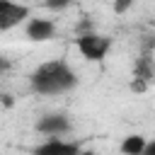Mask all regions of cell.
Here are the masks:
<instances>
[{
	"label": "cell",
	"mask_w": 155,
	"mask_h": 155,
	"mask_svg": "<svg viewBox=\"0 0 155 155\" xmlns=\"http://www.w3.org/2000/svg\"><path fill=\"white\" fill-rule=\"evenodd\" d=\"M70 5H73V0H44V7H46V10H53V12L65 10V7H70Z\"/></svg>",
	"instance_id": "obj_8"
},
{
	"label": "cell",
	"mask_w": 155,
	"mask_h": 155,
	"mask_svg": "<svg viewBox=\"0 0 155 155\" xmlns=\"http://www.w3.org/2000/svg\"><path fill=\"white\" fill-rule=\"evenodd\" d=\"M29 7L15 0H0V31H10L19 24H27Z\"/></svg>",
	"instance_id": "obj_3"
},
{
	"label": "cell",
	"mask_w": 155,
	"mask_h": 155,
	"mask_svg": "<svg viewBox=\"0 0 155 155\" xmlns=\"http://www.w3.org/2000/svg\"><path fill=\"white\" fill-rule=\"evenodd\" d=\"M133 2H136V0H114V12H116V15H124V12L131 10Z\"/></svg>",
	"instance_id": "obj_9"
},
{
	"label": "cell",
	"mask_w": 155,
	"mask_h": 155,
	"mask_svg": "<svg viewBox=\"0 0 155 155\" xmlns=\"http://www.w3.org/2000/svg\"><path fill=\"white\" fill-rule=\"evenodd\" d=\"M24 34L29 41L44 44V41H51L56 36V24L51 19H44V17H29L24 24Z\"/></svg>",
	"instance_id": "obj_5"
},
{
	"label": "cell",
	"mask_w": 155,
	"mask_h": 155,
	"mask_svg": "<svg viewBox=\"0 0 155 155\" xmlns=\"http://www.w3.org/2000/svg\"><path fill=\"white\" fill-rule=\"evenodd\" d=\"M80 148V143L75 140H63V138H48L46 143L36 145L31 150V155H75Z\"/></svg>",
	"instance_id": "obj_6"
},
{
	"label": "cell",
	"mask_w": 155,
	"mask_h": 155,
	"mask_svg": "<svg viewBox=\"0 0 155 155\" xmlns=\"http://www.w3.org/2000/svg\"><path fill=\"white\" fill-rule=\"evenodd\" d=\"M145 145H148V138L140 136V133H133V136H126L119 148H121L124 155H143Z\"/></svg>",
	"instance_id": "obj_7"
},
{
	"label": "cell",
	"mask_w": 155,
	"mask_h": 155,
	"mask_svg": "<svg viewBox=\"0 0 155 155\" xmlns=\"http://www.w3.org/2000/svg\"><path fill=\"white\" fill-rule=\"evenodd\" d=\"M75 85H78V73L63 58L46 61L29 73V90L34 94H63L70 92Z\"/></svg>",
	"instance_id": "obj_1"
},
{
	"label": "cell",
	"mask_w": 155,
	"mask_h": 155,
	"mask_svg": "<svg viewBox=\"0 0 155 155\" xmlns=\"http://www.w3.org/2000/svg\"><path fill=\"white\" fill-rule=\"evenodd\" d=\"M75 46L78 51L82 53L85 61H92V63H99L107 58L109 48H111V39L107 34H97V31H82L78 39H75Z\"/></svg>",
	"instance_id": "obj_2"
},
{
	"label": "cell",
	"mask_w": 155,
	"mask_h": 155,
	"mask_svg": "<svg viewBox=\"0 0 155 155\" xmlns=\"http://www.w3.org/2000/svg\"><path fill=\"white\" fill-rule=\"evenodd\" d=\"M75 155H94V153H92V150H78Z\"/></svg>",
	"instance_id": "obj_12"
},
{
	"label": "cell",
	"mask_w": 155,
	"mask_h": 155,
	"mask_svg": "<svg viewBox=\"0 0 155 155\" xmlns=\"http://www.w3.org/2000/svg\"><path fill=\"white\" fill-rule=\"evenodd\" d=\"M143 155H155V138H153V140H148V145H145Z\"/></svg>",
	"instance_id": "obj_10"
},
{
	"label": "cell",
	"mask_w": 155,
	"mask_h": 155,
	"mask_svg": "<svg viewBox=\"0 0 155 155\" xmlns=\"http://www.w3.org/2000/svg\"><path fill=\"white\" fill-rule=\"evenodd\" d=\"M70 128H73V124H70V116H68V114H61V111L44 114V116L36 121V131H39V133H44V136H51V138L65 136Z\"/></svg>",
	"instance_id": "obj_4"
},
{
	"label": "cell",
	"mask_w": 155,
	"mask_h": 155,
	"mask_svg": "<svg viewBox=\"0 0 155 155\" xmlns=\"http://www.w3.org/2000/svg\"><path fill=\"white\" fill-rule=\"evenodd\" d=\"M5 70H10V61L0 53V73H5Z\"/></svg>",
	"instance_id": "obj_11"
}]
</instances>
